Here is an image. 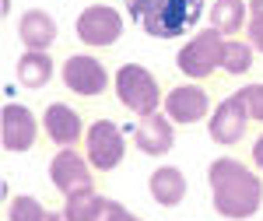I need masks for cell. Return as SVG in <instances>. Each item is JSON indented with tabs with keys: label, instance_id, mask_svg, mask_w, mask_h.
Returning <instances> with one entry per match:
<instances>
[{
	"label": "cell",
	"instance_id": "obj_22",
	"mask_svg": "<svg viewBox=\"0 0 263 221\" xmlns=\"http://www.w3.org/2000/svg\"><path fill=\"white\" fill-rule=\"evenodd\" d=\"M99 221H144V218L130 214V211H126L120 200H105V214H102Z\"/></svg>",
	"mask_w": 263,
	"mask_h": 221
},
{
	"label": "cell",
	"instance_id": "obj_13",
	"mask_svg": "<svg viewBox=\"0 0 263 221\" xmlns=\"http://www.w3.org/2000/svg\"><path fill=\"white\" fill-rule=\"evenodd\" d=\"M134 144H137L141 155L162 158V155H168L176 148V123L168 116H162V113H151L134 126Z\"/></svg>",
	"mask_w": 263,
	"mask_h": 221
},
{
	"label": "cell",
	"instance_id": "obj_17",
	"mask_svg": "<svg viewBox=\"0 0 263 221\" xmlns=\"http://www.w3.org/2000/svg\"><path fill=\"white\" fill-rule=\"evenodd\" d=\"M18 81H21V88H32V91L46 88L53 81V60H49V53L25 49L18 60Z\"/></svg>",
	"mask_w": 263,
	"mask_h": 221
},
{
	"label": "cell",
	"instance_id": "obj_8",
	"mask_svg": "<svg viewBox=\"0 0 263 221\" xmlns=\"http://www.w3.org/2000/svg\"><path fill=\"white\" fill-rule=\"evenodd\" d=\"M60 78H63V84H67V91H74V95H81V99H99L102 91L112 84L105 63H102L99 57H91V53H74V57H67Z\"/></svg>",
	"mask_w": 263,
	"mask_h": 221
},
{
	"label": "cell",
	"instance_id": "obj_14",
	"mask_svg": "<svg viewBox=\"0 0 263 221\" xmlns=\"http://www.w3.org/2000/svg\"><path fill=\"white\" fill-rule=\"evenodd\" d=\"M57 18L49 14V11H42V7H32V11H25L18 21V39L25 49H35V53H49V46L57 42Z\"/></svg>",
	"mask_w": 263,
	"mask_h": 221
},
{
	"label": "cell",
	"instance_id": "obj_18",
	"mask_svg": "<svg viewBox=\"0 0 263 221\" xmlns=\"http://www.w3.org/2000/svg\"><path fill=\"white\" fill-rule=\"evenodd\" d=\"M253 57H256V49L249 46V39H224V53H221V70L224 74H232V78H242L253 70Z\"/></svg>",
	"mask_w": 263,
	"mask_h": 221
},
{
	"label": "cell",
	"instance_id": "obj_23",
	"mask_svg": "<svg viewBox=\"0 0 263 221\" xmlns=\"http://www.w3.org/2000/svg\"><path fill=\"white\" fill-rule=\"evenodd\" d=\"M246 39H249V46H253L256 53H263V14L260 18H249V25H246Z\"/></svg>",
	"mask_w": 263,
	"mask_h": 221
},
{
	"label": "cell",
	"instance_id": "obj_4",
	"mask_svg": "<svg viewBox=\"0 0 263 221\" xmlns=\"http://www.w3.org/2000/svg\"><path fill=\"white\" fill-rule=\"evenodd\" d=\"M221 53H224V35L218 28H203V32H197V35L176 53V67H179L182 78L207 81L221 67Z\"/></svg>",
	"mask_w": 263,
	"mask_h": 221
},
{
	"label": "cell",
	"instance_id": "obj_9",
	"mask_svg": "<svg viewBox=\"0 0 263 221\" xmlns=\"http://www.w3.org/2000/svg\"><path fill=\"white\" fill-rule=\"evenodd\" d=\"M162 105H165V116L172 123H179V126H193V123H200V120H211V113H214L207 88H200L197 81H186V84L168 88Z\"/></svg>",
	"mask_w": 263,
	"mask_h": 221
},
{
	"label": "cell",
	"instance_id": "obj_2",
	"mask_svg": "<svg viewBox=\"0 0 263 221\" xmlns=\"http://www.w3.org/2000/svg\"><path fill=\"white\" fill-rule=\"evenodd\" d=\"M151 39H179L203 14V0H123Z\"/></svg>",
	"mask_w": 263,
	"mask_h": 221
},
{
	"label": "cell",
	"instance_id": "obj_24",
	"mask_svg": "<svg viewBox=\"0 0 263 221\" xmlns=\"http://www.w3.org/2000/svg\"><path fill=\"white\" fill-rule=\"evenodd\" d=\"M253 169H256V172H263V134L253 141Z\"/></svg>",
	"mask_w": 263,
	"mask_h": 221
},
{
	"label": "cell",
	"instance_id": "obj_7",
	"mask_svg": "<svg viewBox=\"0 0 263 221\" xmlns=\"http://www.w3.org/2000/svg\"><path fill=\"white\" fill-rule=\"evenodd\" d=\"M49 182L63 197H78V193L95 190V169H91L88 155H78L74 148H60L49 161Z\"/></svg>",
	"mask_w": 263,
	"mask_h": 221
},
{
	"label": "cell",
	"instance_id": "obj_12",
	"mask_svg": "<svg viewBox=\"0 0 263 221\" xmlns=\"http://www.w3.org/2000/svg\"><path fill=\"white\" fill-rule=\"evenodd\" d=\"M42 130H46L49 141L60 144V148H74V144L88 134L81 113L70 109L67 102H49V105L42 109Z\"/></svg>",
	"mask_w": 263,
	"mask_h": 221
},
{
	"label": "cell",
	"instance_id": "obj_26",
	"mask_svg": "<svg viewBox=\"0 0 263 221\" xmlns=\"http://www.w3.org/2000/svg\"><path fill=\"white\" fill-rule=\"evenodd\" d=\"M42 221H67V214H63V211H49Z\"/></svg>",
	"mask_w": 263,
	"mask_h": 221
},
{
	"label": "cell",
	"instance_id": "obj_10",
	"mask_svg": "<svg viewBox=\"0 0 263 221\" xmlns=\"http://www.w3.org/2000/svg\"><path fill=\"white\" fill-rule=\"evenodd\" d=\"M35 137H39V120L28 105H18V102H7L4 113H0V141H4V151L18 155V151H32L35 148Z\"/></svg>",
	"mask_w": 263,
	"mask_h": 221
},
{
	"label": "cell",
	"instance_id": "obj_20",
	"mask_svg": "<svg viewBox=\"0 0 263 221\" xmlns=\"http://www.w3.org/2000/svg\"><path fill=\"white\" fill-rule=\"evenodd\" d=\"M49 214L46 207H42L39 197H28V193H21L14 200L7 204V221H42Z\"/></svg>",
	"mask_w": 263,
	"mask_h": 221
},
{
	"label": "cell",
	"instance_id": "obj_5",
	"mask_svg": "<svg viewBox=\"0 0 263 221\" xmlns=\"http://www.w3.org/2000/svg\"><path fill=\"white\" fill-rule=\"evenodd\" d=\"M74 32L84 46L91 49H105V46H116L123 39V14L109 4H91L84 7L78 21H74Z\"/></svg>",
	"mask_w": 263,
	"mask_h": 221
},
{
	"label": "cell",
	"instance_id": "obj_19",
	"mask_svg": "<svg viewBox=\"0 0 263 221\" xmlns=\"http://www.w3.org/2000/svg\"><path fill=\"white\" fill-rule=\"evenodd\" d=\"M63 214H67V221H99L105 214V197L95 193V190L78 193V197H67Z\"/></svg>",
	"mask_w": 263,
	"mask_h": 221
},
{
	"label": "cell",
	"instance_id": "obj_15",
	"mask_svg": "<svg viewBox=\"0 0 263 221\" xmlns=\"http://www.w3.org/2000/svg\"><path fill=\"white\" fill-rule=\"evenodd\" d=\"M147 190H151L155 204L179 207L186 200V176H182V169H176V165H158L151 172V179H147Z\"/></svg>",
	"mask_w": 263,
	"mask_h": 221
},
{
	"label": "cell",
	"instance_id": "obj_6",
	"mask_svg": "<svg viewBox=\"0 0 263 221\" xmlns=\"http://www.w3.org/2000/svg\"><path fill=\"white\" fill-rule=\"evenodd\" d=\"M84 155L95 172H112L126 155V137L112 120H95L84 134Z\"/></svg>",
	"mask_w": 263,
	"mask_h": 221
},
{
	"label": "cell",
	"instance_id": "obj_16",
	"mask_svg": "<svg viewBox=\"0 0 263 221\" xmlns=\"http://www.w3.org/2000/svg\"><path fill=\"white\" fill-rule=\"evenodd\" d=\"M249 25V4L246 0H214L211 4V28H218L224 39H235Z\"/></svg>",
	"mask_w": 263,
	"mask_h": 221
},
{
	"label": "cell",
	"instance_id": "obj_21",
	"mask_svg": "<svg viewBox=\"0 0 263 221\" xmlns=\"http://www.w3.org/2000/svg\"><path fill=\"white\" fill-rule=\"evenodd\" d=\"M235 95L242 99L246 113H249V120H253V123H263V81H256V84H246V88H239Z\"/></svg>",
	"mask_w": 263,
	"mask_h": 221
},
{
	"label": "cell",
	"instance_id": "obj_3",
	"mask_svg": "<svg viewBox=\"0 0 263 221\" xmlns=\"http://www.w3.org/2000/svg\"><path fill=\"white\" fill-rule=\"evenodd\" d=\"M112 91H116V99H120L123 109L134 113L137 120L158 113V105L165 102L155 74H151L147 67H141V63H123L120 70L112 74Z\"/></svg>",
	"mask_w": 263,
	"mask_h": 221
},
{
	"label": "cell",
	"instance_id": "obj_1",
	"mask_svg": "<svg viewBox=\"0 0 263 221\" xmlns=\"http://www.w3.org/2000/svg\"><path fill=\"white\" fill-rule=\"evenodd\" d=\"M207 186L214 211L228 221H249L263 207V179L239 158H214L207 165Z\"/></svg>",
	"mask_w": 263,
	"mask_h": 221
},
{
	"label": "cell",
	"instance_id": "obj_11",
	"mask_svg": "<svg viewBox=\"0 0 263 221\" xmlns=\"http://www.w3.org/2000/svg\"><path fill=\"white\" fill-rule=\"evenodd\" d=\"M246 126H249V113L239 95H228L224 102H218V109L211 113L207 120V134L211 141L221 144V148H235L246 137Z\"/></svg>",
	"mask_w": 263,
	"mask_h": 221
},
{
	"label": "cell",
	"instance_id": "obj_25",
	"mask_svg": "<svg viewBox=\"0 0 263 221\" xmlns=\"http://www.w3.org/2000/svg\"><path fill=\"white\" fill-rule=\"evenodd\" d=\"M263 14V0H249V18H260Z\"/></svg>",
	"mask_w": 263,
	"mask_h": 221
}]
</instances>
